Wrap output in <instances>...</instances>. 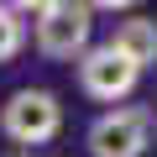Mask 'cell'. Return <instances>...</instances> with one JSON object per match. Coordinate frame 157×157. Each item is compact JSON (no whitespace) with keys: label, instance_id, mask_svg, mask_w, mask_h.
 Listing matches in <instances>:
<instances>
[{"label":"cell","instance_id":"obj_1","mask_svg":"<svg viewBox=\"0 0 157 157\" xmlns=\"http://www.w3.org/2000/svg\"><path fill=\"white\" fill-rule=\"evenodd\" d=\"M0 136L21 152H37L63 136V100L42 84H21L0 100Z\"/></svg>","mask_w":157,"mask_h":157},{"label":"cell","instance_id":"obj_2","mask_svg":"<svg viewBox=\"0 0 157 157\" xmlns=\"http://www.w3.org/2000/svg\"><path fill=\"white\" fill-rule=\"evenodd\" d=\"M157 136V115L147 105H105L84 126V152L89 157H147Z\"/></svg>","mask_w":157,"mask_h":157},{"label":"cell","instance_id":"obj_3","mask_svg":"<svg viewBox=\"0 0 157 157\" xmlns=\"http://www.w3.org/2000/svg\"><path fill=\"white\" fill-rule=\"evenodd\" d=\"M94 37V11H89V0H52L47 11L32 16V42L42 58L52 63H73L78 52L89 47Z\"/></svg>","mask_w":157,"mask_h":157},{"label":"cell","instance_id":"obj_4","mask_svg":"<svg viewBox=\"0 0 157 157\" xmlns=\"http://www.w3.org/2000/svg\"><path fill=\"white\" fill-rule=\"evenodd\" d=\"M73 63H78V89H84L94 105H121V100H131L136 84H141V68H136L115 42L84 47Z\"/></svg>","mask_w":157,"mask_h":157},{"label":"cell","instance_id":"obj_5","mask_svg":"<svg viewBox=\"0 0 157 157\" xmlns=\"http://www.w3.org/2000/svg\"><path fill=\"white\" fill-rule=\"evenodd\" d=\"M110 42L147 73V68H157V21L152 16H131V21H121L115 32H110Z\"/></svg>","mask_w":157,"mask_h":157},{"label":"cell","instance_id":"obj_6","mask_svg":"<svg viewBox=\"0 0 157 157\" xmlns=\"http://www.w3.org/2000/svg\"><path fill=\"white\" fill-rule=\"evenodd\" d=\"M26 16L21 11H11L6 0H0V63H11V58H21V47H26Z\"/></svg>","mask_w":157,"mask_h":157},{"label":"cell","instance_id":"obj_7","mask_svg":"<svg viewBox=\"0 0 157 157\" xmlns=\"http://www.w3.org/2000/svg\"><path fill=\"white\" fill-rule=\"evenodd\" d=\"M6 6H11V11H21V16L32 21L37 11H47V6H52V0H6Z\"/></svg>","mask_w":157,"mask_h":157},{"label":"cell","instance_id":"obj_8","mask_svg":"<svg viewBox=\"0 0 157 157\" xmlns=\"http://www.w3.org/2000/svg\"><path fill=\"white\" fill-rule=\"evenodd\" d=\"M136 0H89V11H131Z\"/></svg>","mask_w":157,"mask_h":157},{"label":"cell","instance_id":"obj_9","mask_svg":"<svg viewBox=\"0 0 157 157\" xmlns=\"http://www.w3.org/2000/svg\"><path fill=\"white\" fill-rule=\"evenodd\" d=\"M6 157H47V152H21V147H11Z\"/></svg>","mask_w":157,"mask_h":157}]
</instances>
